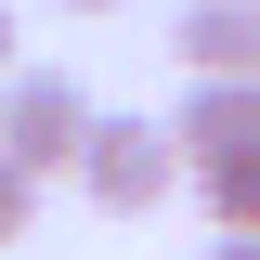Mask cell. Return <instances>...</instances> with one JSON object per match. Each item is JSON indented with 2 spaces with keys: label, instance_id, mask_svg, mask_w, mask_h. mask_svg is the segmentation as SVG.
Wrapping results in <instances>:
<instances>
[{
  "label": "cell",
  "instance_id": "2",
  "mask_svg": "<svg viewBox=\"0 0 260 260\" xmlns=\"http://www.w3.org/2000/svg\"><path fill=\"white\" fill-rule=\"evenodd\" d=\"M0 156H26L39 182L91 156V104H78L65 65H13V78H0Z\"/></svg>",
  "mask_w": 260,
  "mask_h": 260
},
{
  "label": "cell",
  "instance_id": "8",
  "mask_svg": "<svg viewBox=\"0 0 260 260\" xmlns=\"http://www.w3.org/2000/svg\"><path fill=\"white\" fill-rule=\"evenodd\" d=\"M0 78H13V0H0Z\"/></svg>",
  "mask_w": 260,
  "mask_h": 260
},
{
  "label": "cell",
  "instance_id": "1",
  "mask_svg": "<svg viewBox=\"0 0 260 260\" xmlns=\"http://www.w3.org/2000/svg\"><path fill=\"white\" fill-rule=\"evenodd\" d=\"M195 169V143L169 117H91V156H78V195H91V208H117V221H143V208H156L169 182H182Z\"/></svg>",
  "mask_w": 260,
  "mask_h": 260
},
{
  "label": "cell",
  "instance_id": "9",
  "mask_svg": "<svg viewBox=\"0 0 260 260\" xmlns=\"http://www.w3.org/2000/svg\"><path fill=\"white\" fill-rule=\"evenodd\" d=\"M65 13H117V0H65Z\"/></svg>",
  "mask_w": 260,
  "mask_h": 260
},
{
  "label": "cell",
  "instance_id": "5",
  "mask_svg": "<svg viewBox=\"0 0 260 260\" xmlns=\"http://www.w3.org/2000/svg\"><path fill=\"white\" fill-rule=\"evenodd\" d=\"M195 195H208V221H260V143H234V156H195Z\"/></svg>",
  "mask_w": 260,
  "mask_h": 260
},
{
  "label": "cell",
  "instance_id": "6",
  "mask_svg": "<svg viewBox=\"0 0 260 260\" xmlns=\"http://www.w3.org/2000/svg\"><path fill=\"white\" fill-rule=\"evenodd\" d=\"M26 221H39V169H26V156H0V247H13Z\"/></svg>",
  "mask_w": 260,
  "mask_h": 260
},
{
  "label": "cell",
  "instance_id": "3",
  "mask_svg": "<svg viewBox=\"0 0 260 260\" xmlns=\"http://www.w3.org/2000/svg\"><path fill=\"white\" fill-rule=\"evenodd\" d=\"M169 52H182L195 78H260V0H195Z\"/></svg>",
  "mask_w": 260,
  "mask_h": 260
},
{
  "label": "cell",
  "instance_id": "4",
  "mask_svg": "<svg viewBox=\"0 0 260 260\" xmlns=\"http://www.w3.org/2000/svg\"><path fill=\"white\" fill-rule=\"evenodd\" d=\"M169 130H182L195 156H234V143H260V78H195V91L169 104Z\"/></svg>",
  "mask_w": 260,
  "mask_h": 260
},
{
  "label": "cell",
  "instance_id": "7",
  "mask_svg": "<svg viewBox=\"0 0 260 260\" xmlns=\"http://www.w3.org/2000/svg\"><path fill=\"white\" fill-rule=\"evenodd\" d=\"M208 260H260V221H221V247H208Z\"/></svg>",
  "mask_w": 260,
  "mask_h": 260
}]
</instances>
